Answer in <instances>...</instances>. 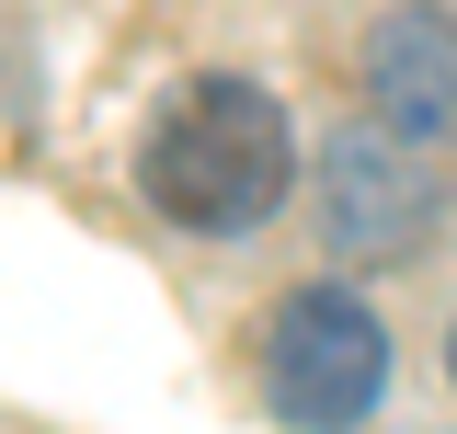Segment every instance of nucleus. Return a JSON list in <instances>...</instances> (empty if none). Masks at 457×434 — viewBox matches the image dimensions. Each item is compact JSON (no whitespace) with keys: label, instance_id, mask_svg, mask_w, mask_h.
<instances>
[{"label":"nucleus","instance_id":"obj_1","mask_svg":"<svg viewBox=\"0 0 457 434\" xmlns=\"http://www.w3.org/2000/svg\"><path fill=\"white\" fill-rule=\"evenodd\" d=\"M137 171H149V195H161V217H183V229H252V217L286 206V171H297V138H286L275 92H252V80H195L183 104L149 126V149H137Z\"/></svg>","mask_w":457,"mask_h":434},{"label":"nucleus","instance_id":"obj_3","mask_svg":"<svg viewBox=\"0 0 457 434\" xmlns=\"http://www.w3.org/2000/svg\"><path fill=\"white\" fill-rule=\"evenodd\" d=\"M366 114L378 138H411V149L457 138V12L411 0L366 35Z\"/></svg>","mask_w":457,"mask_h":434},{"label":"nucleus","instance_id":"obj_4","mask_svg":"<svg viewBox=\"0 0 457 434\" xmlns=\"http://www.w3.org/2000/svg\"><path fill=\"white\" fill-rule=\"evenodd\" d=\"M320 195H332V240H343V252H400V240H411V217H423L411 161L378 149V138L332 149V161H320Z\"/></svg>","mask_w":457,"mask_h":434},{"label":"nucleus","instance_id":"obj_2","mask_svg":"<svg viewBox=\"0 0 457 434\" xmlns=\"http://www.w3.org/2000/svg\"><path fill=\"white\" fill-rule=\"evenodd\" d=\"M378 378H389V331L366 321V297L343 286H297L263 331V400H275L297 434H343L378 412Z\"/></svg>","mask_w":457,"mask_h":434},{"label":"nucleus","instance_id":"obj_5","mask_svg":"<svg viewBox=\"0 0 457 434\" xmlns=\"http://www.w3.org/2000/svg\"><path fill=\"white\" fill-rule=\"evenodd\" d=\"M446 366H457V343H446Z\"/></svg>","mask_w":457,"mask_h":434}]
</instances>
